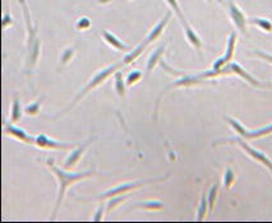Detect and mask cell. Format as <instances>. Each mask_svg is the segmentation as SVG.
<instances>
[{
	"label": "cell",
	"instance_id": "cell-1",
	"mask_svg": "<svg viewBox=\"0 0 272 223\" xmlns=\"http://www.w3.org/2000/svg\"><path fill=\"white\" fill-rule=\"evenodd\" d=\"M46 163H47V166H49V168L51 170V172L58 177V181H59L58 200H56L55 208H54V210H53V215H51V218H50L51 220H54L55 219L56 214H58V210H59V208H60L61 203H63L64 195H65V191L68 190V187L72 186L74 182L81 181V180H83V178L94 176L95 171L89 170V171H83V172H68V170H64V168L61 170V168H59L58 166L54 165L53 158L47 159Z\"/></svg>",
	"mask_w": 272,
	"mask_h": 223
},
{
	"label": "cell",
	"instance_id": "cell-2",
	"mask_svg": "<svg viewBox=\"0 0 272 223\" xmlns=\"http://www.w3.org/2000/svg\"><path fill=\"white\" fill-rule=\"evenodd\" d=\"M123 65H124V64H123V63H122V64L117 63V64H111V65H109V67H105V68H104V69L99 70V72L96 73V74H95L94 77H92L91 81H89L88 83L86 84V87H84V88H82L81 91L78 92V95L75 96L74 100H73L72 102H70L69 106H68L67 109L64 110V111L61 112L60 115H56L55 117H51V119H53V120H55V119L60 117L61 115L68 114V112H69L70 110H72L73 107H74L75 105H77V103L79 102V101H81L82 98H83L84 96L87 95V93H89L92 91V89H95V88H96V87H99V86H100V84H103L104 82H105L106 79H108L109 77L111 76V74H115V73H117L118 70H120V68H122Z\"/></svg>",
	"mask_w": 272,
	"mask_h": 223
},
{
	"label": "cell",
	"instance_id": "cell-3",
	"mask_svg": "<svg viewBox=\"0 0 272 223\" xmlns=\"http://www.w3.org/2000/svg\"><path fill=\"white\" fill-rule=\"evenodd\" d=\"M170 17H171V9H170V11L167 12L166 14H165L164 17H162L161 20L158 21V22L156 23L155 26H153V28L151 30L150 32H148V35L146 36V39L143 40V42H141V44H139L136 49L131 50L129 53L127 54V55L124 56V59H123V64L124 65L132 64V63H133L134 60H136V59L146 50V48H147L151 42L156 41L158 37L161 36L162 32H164V30H165V27H166L167 23H169Z\"/></svg>",
	"mask_w": 272,
	"mask_h": 223
},
{
	"label": "cell",
	"instance_id": "cell-4",
	"mask_svg": "<svg viewBox=\"0 0 272 223\" xmlns=\"http://www.w3.org/2000/svg\"><path fill=\"white\" fill-rule=\"evenodd\" d=\"M167 177H169V175L164 176V177H156V178H150V180H143V181H134V182H127V184H122V185H119V186H115V187H113V189H109L108 191L104 192L103 195L98 196V199H101V200H103V199H110L115 195H123V194H125V192L138 189V187L143 186V185L164 181V180H166Z\"/></svg>",
	"mask_w": 272,
	"mask_h": 223
},
{
	"label": "cell",
	"instance_id": "cell-5",
	"mask_svg": "<svg viewBox=\"0 0 272 223\" xmlns=\"http://www.w3.org/2000/svg\"><path fill=\"white\" fill-rule=\"evenodd\" d=\"M224 142L235 143V144H238L239 147L242 148L243 151L248 154V156L252 157V158L254 159V161L258 162V163H262V165L266 166V167L268 168L272 173V161L266 156V154L262 153L261 151H257L255 148L250 147L249 144H247V142H244V140L240 139V138H230V139H226V140H224Z\"/></svg>",
	"mask_w": 272,
	"mask_h": 223
},
{
	"label": "cell",
	"instance_id": "cell-6",
	"mask_svg": "<svg viewBox=\"0 0 272 223\" xmlns=\"http://www.w3.org/2000/svg\"><path fill=\"white\" fill-rule=\"evenodd\" d=\"M226 120H228L229 124H230V125L233 126V128L235 129V130L238 131L243 138H245V139H257V138H261V137H264V135H268V134H272V124L264 126V128L257 129V130L248 131L244 126H242V124L238 123V121L234 120V119L226 117Z\"/></svg>",
	"mask_w": 272,
	"mask_h": 223
},
{
	"label": "cell",
	"instance_id": "cell-7",
	"mask_svg": "<svg viewBox=\"0 0 272 223\" xmlns=\"http://www.w3.org/2000/svg\"><path fill=\"white\" fill-rule=\"evenodd\" d=\"M235 45H236V34L233 31L230 35H229V40H228V45H226L225 54H224L221 58L217 59L216 62L214 63V65H212V70L221 69V68H224L226 64H229V63L233 60L234 51H235Z\"/></svg>",
	"mask_w": 272,
	"mask_h": 223
},
{
	"label": "cell",
	"instance_id": "cell-8",
	"mask_svg": "<svg viewBox=\"0 0 272 223\" xmlns=\"http://www.w3.org/2000/svg\"><path fill=\"white\" fill-rule=\"evenodd\" d=\"M35 145L45 148V149H59V151H68V149H72L75 147L74 144H70V143H63L51 139V138L46 137L45 134H39L35 138Z\"/></svg>",
	"mask_w": 272,
	"mask_h": 223
},
{
	"label": "cell",
	"instance_id": "cell-9",
	"mask_svg": "<svg viewBox=\"0 0 272 223\" xmlns=\"http://www.w3.org/2000/svg\"><path fill=\"white\" fill-rule=\"evenodd\" d=\"M229 16H230L234 26L238 28L239 31L243 32V34H247V18H245L244 13L242 12V9L239 8L235 2L229 3Z\"/></svg>",
	"mask_w": 272,
	"mask_h": 223
},
{
	"label": "cell",
	"instance_id": "cell-10",
	"mask_svg": "<svg viewBox=\"0 0 272 223\" xmlns=\"http://www.w3.org/2000/svg\"><path fill=\"white\" fill-rule=\"evenodd\" d=\"M91 142H92V139L89 140V142L84 143V144L78 145V147H75L74 149L70 152L69 156L64 159V165H63L64 170H70V168H73L75 165H77L78 161H79V159L82 158V156H83L84 151H86V148L88 147L89 144H91Z\"/></svg>",
	"mask_w": 272,
	"mask_h": 223
},
{
	"label": "cell",
	"instance_id": "cell-11",
	"mask_svg": "<svg viewBox=\"0 0 272 223\" xmlns=\"http://www.w3.org/2000/svg\"><path fill=\"white\" fill-rule=\"evenodd\" d=\"M4 130H6L7 135H11V137L16 138V139L21 140V142L27 143V144H35V138L36 137H32V135L27 134L23 129L18 128V126L12 125V123L7 124Z\"/></svg>",
	"mask_w": 272,
	"mask_h": 223
},
{
	"label": "cell",
	"instance_id": "cell-12",
	"mask_svg": "<svg viewBox=\"0 0 272 223\" xmlns=\"http://www.w3.org/2000/svg\"><path fill=\"white\" fill-rule=\"evenodd\" d=\"M101 37H103V40L109 45V46H111V48L115 49V50H119V51H131L132 50V49L128 46V45H125L124 42L120 41V40L118 39L115 35H113L111 32H109V31H106V30H103V31H101Z\"/></svg>",
	"mask_w": 272,
	"mask_h": 223
},
{
	"label": "cell",
	"instance_id": "cell-13",
	"mask_svg": "<svg viewBox=\"0 0 272 223\" xmlns=\"http://www.w3.org/2000/svg\"><path fill=\"white\" fill-rule=\"evenodd\" d=\"M183 30H184V35H186L187 41L191 44V46L195 48L196 51L201 53V50H202V41H201L200 36L196 34V31L191 27V26H189L188 22L183 23Z\"/></svg>",
	"mask_w": 272,
	"mask_h": 223
},
{
	"label": "cell",
	"instance_id": "cell-14",
	"mask_svg": "<svg viewBox=\"0 0 272 223\" xmlns=\"http://www.w3.org/2000/svg\"><path fill=\"white\" fill-rule=\"evenodd\" d=\"M165 46H166V44L164 42V44H161V46H158V48L156 49V50L153 51L150 56H148L147 64H146V73H147V76L151 72H152L153 68L160 63V59H161L162 54H164V51H165Z\"/></svg>",
	"mask_w": 272,
	"mask_h": 223
},
{
	"label": "cell",
	"instance_id": "cell-15",
	"mask_svg": "<svg viewBox=\"0 0 272 223\" xmlns=\"http://www.w3.org/2000/svg\"><path fill=\"white\" fill-rule=\"evenodd\" d=\"M21 116H22V109H21L20 100H18V97H14L11 109V123H18L21 120Z\"/></svg>",
	"mask_w": 272,
	"mask_h": 223
},
{
	"label": "cell",
	"instance_id": "cell-16",
	"mask_svg": "<svg viewBox=\"0 0 272 223\" xmlns=\"http://www.w3.org/2000/svg\"><path fill=\"white\" fill-rule=\"evenodd\" d=\"M128 199V194H123V195H115L113 196V198L109 199L108 204H106V209L105 212L109 213L111 212V210L114 209L115 206L119 205L120 203H123V201H125Z\"/></svg>",
	"mask_w": 272,
	"mask_h": 223
},
{
	"label": "cell",
	"instance_id": "cell-17",
	"mask_svg": "<svg viewBox=\"0 0 272 223\" xmlns=\"http://www.w3.org/2000/svg\"><path fill=\"white\" fill-rule=\"evenodd\" d=\"M209 200H207V194H203L202 199H201L200 208H198L197 212V220H203L205 219L206 214L209 212Z\"/></svg>",
	"mask_w": 272,
	"mask_h": 223
},
{
	"label": "cell",
	"instance_id": "cell-18",
	"mask_svg": "<svg viewBox=\"0 0 272 223\" xmlns=\"http://www.w3.org/2000/svg\"><path fill=\"white\" fill-rule=\"evenodd\" d=\"M219 187H220V182L216 181L210 189L209 194H207V200H209V209L212 210L215 206V201H216L217 194H219Z\"/></svg>",
	"mask_w": 272,
	"mask_h": 223
},
{
	"label": "cell",
	"instance_id": "cell-19",
	"mask_svg": "<svg viewBox=\"0 0 272 223\" xmlns=\"http://www.w3.org/2000/svg\"><path fill=\"white\" fill-rule=\"evenodd\" d=\"M114 81H115V91H117V93L119 96H124L125 87H127V84H125L124 81H123V73L122 72H119V70H118V72L115 73Z\"/></svg>",
	"mask_w": 272,
	"mask_h": 223
},
{
	"label": "cell",
	"instance_id": "cell-20",
	"mask_svg": "<svg viewBox=\"0 0 272 223\" xmlns=\"http://www.w3.org/2000/svg\"><path fill=\"white\" fill-rule=\"evenodd\" d=\"M253 25H255L258 28H261V30H263L264 32H271L272 31V23L271 21L266 20V18H259V17H255L252 20Z\"/></svg>",
	"mask_w": 272,
	"mask_h": 223
},
{
	"label": "cell",
	"instance_id": "cell-21",
	"mask_svg": "<svg viewBox=\"0 0 272 223\" xmlns=\"http://www.w3.org/2000/svg\"><path fill=\"white\" fill-rule=\"evenodd\" d=\"M165 2H166V3L169 4L170 9H171V11L174 12V13L176 14V16H178V18L180 20L182 25H183V23H186L187 20H186V17H184V14H183V12H182L180 7H179L178 0H165Z\"/></svg>",
	"mask_w": 272,
	"mask_h": 223
},
{
	"label": "cell",
	"instance_id": "cell-22",
	"mask_svg": "<svg viewBox=\"0 0 272 223\" xmlns=\"http://www.w3.org/2000/svg\"><path fill=\"white\" fill-rule=\"evenodd\" d=\"M133 208H143V209H161L162 203L157 200L142 201V203H137V205L132 206V209H133Z\"/></svg>",
	"mask_w": 272,
	"mask_h": 223
},
{
	"label": "cell",
	"instance_id": "cell-23",
	"mask_svg": "<svg viewBox=\"0 0 272 223\" xmlns=\"http://www.w3.org/2000/svg\"><path fill=\"white\" fill-rule=\"evenodd\" d=\"M141 78H142V73L139 72V70H133V72H131L129 74H128L125 84H127L128 87H132V86H134L137 82L141 81Z\"/></svg>",
	"mask_w": 272,
	"mask_h": 223
},
{
	"label": "cell",
	"instance_id": "cell-24",
	"mask_svg": "<svg viewBox=\"0 0 272 223\" xmlns=\"http://www.w3.org/2000/svg\"><path fill=\"white\" fill-rule=\"evenodd\" d=\"M234 181H235V175H234V171L231 170L230 167H228L225 171V175H224V186H225L226 189L229 190L231 186H233Z\"/></svg>",
	"mask_w": 272,
	"mask_h": 223
},
{
	"label": "cell",
	"instance_id": "cell-25",
	"mask_svg": "<svg viewBox=\"0 0 272 223\" xmlns=\"http://www.w3.org/2000/svg\"><path fill=\"white\" fill-rule=\"evenodd\" d=\"M44 98V97H42ZM41 100L39 101H35V102L30 103L28 106H26V112H27V115H31V116H34V115H37L40 111V107H41Z\"/></svg>",
	"mask_w": 272,
	"mask_h": 223
},
{
	"label": "cell",
	"instance_id": "cell-26",
	"mask_svg": "<svg viewBox=\"0 0 272 223\" xmlns=\"http://www.w3.org/2000/svg\"><path fill=\"white\" fill-rule=\"evenodd\" d=\"M73 55H74V49H73V48L65 49V50L63 51V55H61V59H60L61 64H63V65L68 64V63H69L70 60H72Z\"/></svg>",
	"mask_w": 272,
	"mask_h": 223
},
{
	"label": "cell",
	"instance_id": "cell-27",
	"mask_svg": "<svg viewBox=\"0 0 272 223\" xmlns=\"http://www.w3.org/2000/svg\"><path fill=\"white\" fill-rule=\"evenodd\" d=\"M89 26H91V20H89V18H86V17L79 18V20H78V22L75 23V28H77V30H79V31H84V30L89 28Z\"/></svg>",
	"mask_w": 272,
	"mask_h": 223
},
{
	"label": "cell",
	"instance_id": "cell-28",
	"mask_svg": "<svg viewBox=\"0 0 272 223\" xmlns=\"http://www.w3.org/2000/svg\"><path fill=\"white\" fill-rule=\"evenodd\" d=\"M12 23H13V20H12L11 12H9V8H8L7 9V13L4 14V17H3V30L8 28Z\"/></svg>",
	"mask_w": 272,
	"mask_h": 223
},
{
	"label": "cell",
	"instance_id": "cell-29",
	"mask_svg": "<svg viewBox=\"0 0 272 223\" xmlns=\"http://www.w3.org/2000/svg\"><path fill=\"white\" fill-rule=\"evenodd\" d=\"M254 54L257 56H258V58L263 59L264 62H267V63H269V64H272V55H269V54H266V53H263V51H259V50H255Z\"/></svg>",
	"mask_w": 272,
	"mask_h": 223
},
{
	"label": "cell",
	"instance_id": "cell-30",
	"mask_svg": "<svg viewBox=\"0 0 272 223\" xmlns=\"http://www.w3.org/2000/svg\"><path fill=\"white\" fill-rule=\"evenodd\" d=\"M104 208H105V205H104V204H101V205L99 206V209L96 210V214H95V217H94V220H96V222H98V220L103 219Z\"/></svg>",
	"mask_w": 272,
	"mask_h": 223
},
{
	"label": "cell",
	"instance_id": "cell-31",
	"mask_svg": "<svg viewBox=\"0 0 272 223\" xmlns=\"http://www.w3.org/2000/svg\"><path fill=\"white\" fill-rule=\"evenodd\" d=\"M98 2L101 4H105V3H109V2H111V0H98Z\"/></svg>",
	"mask_w": 272,
	"mask_h": 223
},
{
	"label": "cell",
	"instance_id": "cell-32",
	"mask_svg": "<svg viewBox=\"0 0 272 223\" xmlns=\"http://www.w3.org/2000/svg\"><path fill=\"white\" fill-rule=\"evenodd\" d=\"M207 2H211V0H207Z\"/></svg>",
	"mask_w": 272,
	"mask_h": 223
}]
</instances>
